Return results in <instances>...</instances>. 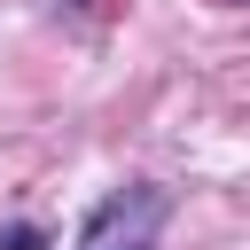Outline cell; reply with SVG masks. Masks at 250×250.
<instances>
[{"instance_id":"1","label":"cell","mask_w":250,"mask_h":250,"mask_svg":"<svg viewBox=\"0 0 250 250\" xmlns=\"http://www.w3.org/2000/svg\"><path fill=\"white\" fill-rule=\"evenodd\" d=\"M164 219H172V195H164L156 180L109 188V195L86 211V227H78V242H70V250H156Z\"/></svg>"},{"instance_id":"2","label":"cell","mask_w":250,"mask_h":250,"mask_svg":"<svg viewBox=\"0 0 250 250\" xmlns=\"http://www.w3.org/2000/svg\"><path fill=\"white\" fill-rule=\"evenodd\" d=\"M0 250H47V242H39V227H8V234H0Z\"/></svg>"}]
</instances>
